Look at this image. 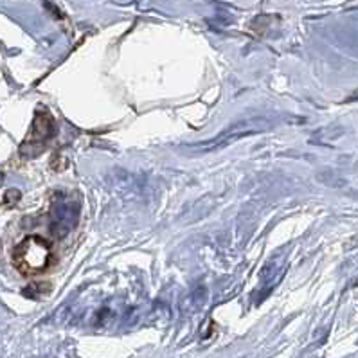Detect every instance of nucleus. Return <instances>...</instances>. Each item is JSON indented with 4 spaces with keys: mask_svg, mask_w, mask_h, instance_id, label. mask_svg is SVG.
Here are the masks:
<instances>
[{
    "mask_svg": "<svg viewBox=\"0 0 358 358\" xmlns=\"http://www.w3.org/2000/svg\"><path fill=\"white\" fill-rule=\"evenodd\" d=\"M268 128H270V124H268V121L267 119H263V117H259V119H247V121L232 124V126H229L227 130H223L216 139L205 140V142H202V144H196L194 146V150H198V152H214V150H220V148L231 144V142L241 139V137L257 134V132H263V130H268Z\"/></svg>",
    "mask_w": 358,
    "mask_h": 358,
    "instance_id": "3",
    "label": "nucleus"
},
{
    "mask_svg": "<svg viewBox=\"0 0 358 358\" xmlns=\"http://www.w3.org/2000/svg\"><path fill=\"white\" fill-rule=\"evenodd\" d=\"M13 265L24 275L43 273L52 263V247L42 236H27L13 249Z\"/></svg>",
    "mask_w": 358,
    "mask_h": 358,
    "instance_id": "1",
    "label": "nucleus"
},
{
    "mask_svg": "<svg viewBox=\"0 0 358 358\" xmlns=\"http://www.w3.org/2000/svg\"><path fill=\"white\" fill-rule=\"evenodd\" d=\"M56 135V122L54 117L49 114L45 108H40L36 112V116L33 119L31 130L25 140L20 146V153L25 157H34L42 152L45 144Z\"/></svg>",
    "mask_w": 358,
    "mask_h": 358,
    "instance_id": "2",
    "label": "nucleus"
},
{
    "mask_svg": "<svg viewBox=\"0 0 358 358\" xmlns=\"http://www.w3.org/2000/svg\"><path fill=\"white\" fill-rule=\"evenodd\" d=\"M79 216V207L76 202L63 198V200H56L52 205V213H51V227L58 238L67 236L72 231Z\"/></svg>",
    "mask_w": 358,
    "mask_h": 358,
    "instance_id": "4",
    "label": "nucleus"
},
{
    "mask_svg": "<svg viewBox=\"0 0 358 358\" xmlns=\"http://www.w3.org/2000/svg\"><path fill=\"white\" fill-rule=\"evenodd\" d=\"M40 286H43V285H29L24 290V295H25V297H29V299H36L40 293H43V291H49V290H42Z\"/></svg>",
    "mask_w": 358,
    "mask_h": 358,
    "instance_id": "6",
    "label": "nucleus"
},
{
    "mask_svg": "<svg viewBox=\"0 0 358 358\" xmlns=\"http://www.w3.org/2000/svg\"><path fill=\"white\" fill-rule=\"evenodd\" d=\"M20 191L18 189H6L4 191V196H2V204H4V207H9V205H15V204H18L20 200Z\"/></svg>",
    "mask_w": 358,
    "mask_h": 358,
    "instance_id": "5",
    "label": "nucleus"
}]
</instances>
